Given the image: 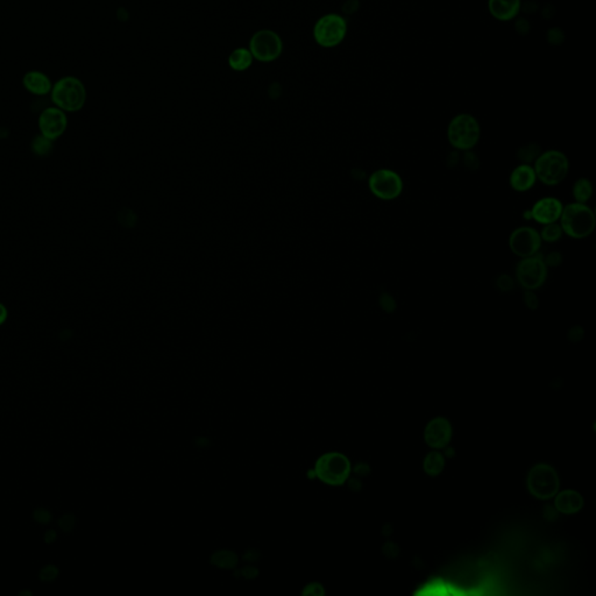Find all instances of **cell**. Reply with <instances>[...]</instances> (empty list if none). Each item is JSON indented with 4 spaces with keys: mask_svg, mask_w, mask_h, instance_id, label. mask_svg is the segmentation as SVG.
<instances>
[{
    "mask_svg": "<svg viewBox=\"0 0 596 596\" xmlns=\"http://www.w3.org/2000/svg\"><path fill=\"white\" fill-rule=\"evenodd\" d=\"M541 148L537 144H527L518 149L517 152V159L522 162L527 163L532 162L534 160H537L538 156L541 155Z\"/></svg>",
    "mask_w": 596,
    "mask_h": 596,
    "instance_id": "22",
    "label": "cell"
},
{
    "mask_svg": "<svg viewBox=\"0 0 596 596\" xmlns=\"http://www.w3.org/2000/svg\"><path fill=\"white\" fill-rule=\"evenodd\" d=\"M351 472V464L340 453H328L323 455L316 464V474L323 483L339 486L347 480Z\"/></svg>",
    "mask_w": 596,
    "mask_h": 596,
    "instance_id": "6",
    "label": "cell"
},
{
    "mask_svg": "<svg viewBox=\"0 0 596 596\" xmlns=\"http://www.w3.org/2000/svg\"><path fill=\"white\" fill-rule=\"evenodd\" d=\"M347 33V22L339 14H326L316 22L314 40L325 48H332L342 42Z\"/></svg>",
    "mask_w": 596,
    "mask_h": 596,
    "instance_id": "5",
    "label": "cell"
},
{
    "mask_svg": "<svg viewBox=\"0 0 596 596\" xmlns=\"http://www.w3.org/2000/svg\"><path fill=\"white\" fill-rule=\"evenodd\" d=\"M7 318H8V310H7V307H5L1 302H0V326L6 323Z\"/></svg>",
    "mask_w": 596,
    "mask_h": 596,
    "instance_id": "32",
    "label": "cell"
},
{
    "mask_svg": "<svg viewBox=\"0 0 596 596\" xmlns=\"http://www.w3.org/2000/svg\"><path fill=\"white\" fill-rule=\"evenodd\" d=\"M593 193V186L590 179H580L574 183L573 186V196L576 198V203H586L587 200H590Z\"/></svg>",
    "mask_w": 596,
    "mask_h": 596,
    "instance_id": "20",
    "label": "cell"
},
{
    "mask_svg": "<svg viewBox=\"0 0 596 596\" xmlns=\"http://www.w3.org/2000/svg\"><path fill=\"white\" fill-rule=\"evenodd\" d=\"M544 262L545 265H548V267H558V265H560L562 263V253H550V254L546 256V258H545Z\"/></svg>",
    "mask_w": 596,
    "mask_h": 596,
    "instance_id": "27",
    "label": "cell"
},
{
    "mask_svg": "<svg viewBox=\"0 0 596 596\" xmlns=\"http://www.w3.org/2000/svg\"><path fill=\"white\" fill-rule=\"evenodd\" d=\"M380 307H382V310L386 311L388 314H393L394 311L396 310V302L394 300L393 296H390L389 293H383L380 296Z\"/></svg>",
    "mask_w": 596,
    "mask_h": 596,
    "instance_id": "25",
    "label": "cell"
},
{
    "mask_svg": "<svg viewBox=\"0 0 596 596\" xmlns=\"http://www.w3.org/2000/svg\"><path fill=\"white\" fill-rule=\"evenodd\" d=\"M253 59L254 57L252 53L249 52V49L238 48L233 50L231 55L228 56V64L235 71H244L252 66Z\"/></svg>",
    "mask_w": 596,
    "mask_h": 596,
    "instance_id": "19",
    "label": "cell"
},
{
    "mask_svg": "<svg viewBox=\"0 0 596 596\" xmlns=\"http://www.w3.org/2000/svg\"><path fill=\"white\" fill-rule=\"evenodd\" d=\"M358 0H348L347 3L345 4L344 11L346 13H353L358 10Z\"/></svg>",
    "mask_w": 596,
    "mask_h": 596,
    "instance_id": "31",
    "label": "cell"
},
{
    "mask_svg": "<svg viewBox=\"0 0 596 596\" xmlns=\"http://www.w3.org/2000/svg\"><path fill=\"white\" fill-rule=\"evenodd\" d=\"M444 457L438 452H431L425 458L424 469L429 476H438L444 469Z\"/></svg>",
    "mask_w": 596,
    "mask_h": 596,
    "instance_id": "21",
    "label": "cell"
},
{
    "mask_svg": "<svg viewBox=\"0 0 596 596\" xmlns=\"http://www.w3.org/2000/svg\"><path fill=\"white\" fill-rule=\"evenodd\" d=\"M448 137L455 148L469 151L479 141V123L471 114H459L448 125Z\"/></svg>",
    "mask_w": 596,
    "mask_h": 596,
    "instance_id": "4",
    "label": "cell"
},
{
    "mask_svg": "<svg viewBox=\"0 0 596 596\" xmlns=\"http://www.w3.org/2000/svg\"><path fill=\"white\" fill-rule=\"evenodd\" d=\"M516 276L520 286L527 290L541 288L548 279V265L541 256L524 258L517 265Z\"/></svg>",
    "mask_w": 596,
    "mask_h": 596,
    "instance_id": "9",
    "label": "cell"
},
{
    "mask_svg": "<svg viewBox=\"0 0 596 596\" xmlns=\"http://www.w3.org/2000/svg\"><path fill=\"white\" fill-rule=\"evenodd\" d=\"M524 303L531 310H536L539 307L538 297L532 291H527V293H524Z\"/></svg>",
    "mask_w": 596,
    "mask_h": 596,
    "instance_id": "28",
    "label": "cell"
},
{
    "mask_svg": "<svg viewBox=\"0 0 596 596\" xmlns=\"http://www.w3.org/2000/svg\"><path fill=\"white\" fill-rule=\"evenodd\" d=\"M488 7L495 19L509 21L520 13V0H490Z\"/></svg>",
    "mask_w": 596,
    "mask_h": 596,
    "instance_id": "16",
    "label": "cell"
},
{
    "mask_svg": "<svg viewBox=\"0 0 596 596\" xmlns=\"http://www.w3.org/2000/svg\"><path fill=\"white\" fill-rule=\"evenodd\" d=\"M465 163L469 169L476 170V167L479 166V160L473 153H467L465 155Z\"/></svg>",
    "mask_w": 596,
    "mask_h": 596,
    "instance_id": "30",
    "label": "cell"
},
{
    "mask_svg": "<svg viewBox=\"0 0 596 596\" xmlns=\"http://www.w3.org/2000/svg\"><path fill=\"white\" fill-rule=\"evenodd\" d=\"M548 41L551 42L552 45H559L564 40V34H562V32L559 28L551 29V31L548 32Z\"/></svg>",
    "mask_w": 596,
    "mask_h": 596,
    "instance_id": "29",
    "label": "cell"
},
{
    "mask_svg": "<svg viewBox=\"0 0 596 596\" xmlns=\"http://www.w3.org/2000/svg\"><path fill=\"white\" fill-rule=\"evenodd\" d=\"M53 149V141L42 134H39L32 141V151L35 155L47 156Z\"/></svg>",
    "mask_w": 596,
    "mask_h": 596,
    "instance_id": "23",
    "label": "cell"
},
{
    "mask_svg": "<svg viewBox=\"0 0 596 596\" xmlns=\"http://www.w3.org/2000/svg\"><path fill=\"white\" fill-rule=\"evenodd\" d=\"M560 221L562 231L571 238H587L595 228V214L590 207L583 203L569 204L564 207Z\"/></svg>",
    "mask_w": 596,
    "mask_h": 596,
    "instance_id": "2",
    "label": "cell"
},
{
    "mask_svg": "<svg viewBox=\"0 0 596 596\" xmlns=\"http://www.w3.org/2000/svg\"><path fill=\"white\" fill-rule=\"evenodd\" d=\"M369 189L377 198L395 200L403 190V182L400 175L393 170L380 169L370 176Z\"/></svg>",
    "mask_w": 596,
    "mask_h": 596,
    "instance_id": "10",
    "label": "cell"
},
{
    "mask_svg": "<svg viewBox=\"0 0 596 596\" xmlns=\"http://www.w3.org/2000/svg\"><path fill=\"white\" fill-rule=\"evenodd\" d=\"M451 424L445 418H434L425 429V441L431 448H445L451 439Z\"/></svg>",
    "mask_w": 596,
    "mask_h": 596,
    "instance_id": "14",
    "label": "cell"
},
{
    "mask_svg": "<svg viewBox=\"0 0 596 596\" xmlns=\"http://www.w3.org/2000/svg\"><path fill=\"white\" fill-rule=\"evenodd\" d=\"M537 176L534 168L529 165H522L513 170L511 176V186L518 193H524L531 189L536 183Z\"/></svg>",
    "mask_w": 596,
    "mask_h": 596,
    "instance_id": "17",
    "label": "cell"
},
{
    "mask_svg": "<svg viewBox=\"0 0 596 596\" xmlns=\"http://www.w3.org/2000/svg\"><path fill=\"white\" fill-rule=\"evenodd\" d=\"M497 286L501 291L508 293V291H511L513 288V279H511V276L507 275V274L500 275L497 279Z\"/></svg>",
    "mask_w": 596,
    "mask_h": 596,
    "instance_id": "26",
    "label": "cell"
},
{
    "mask_svg": "<svg viewBox=\"0 0 596 596\" xmlns=\"http://www.w3.org/2000/svg\"><path fill=\"white\" fill-rule=\"evenodd\" d=\"M527 487L534 497L548 500L558 493L559 478L551 466L541 464L534 466L527 476Z\"/></svg>",
    "mask_w": 596,
    "mask_h": 596,
    "instance_id": "7",
    "label": "cell"
},
{
    "mask_svg": "<svg viewBox=\"0 0 596 596\" xmlns=\"http://www.w3.org/2000/svg\"><path fill=\"white\" fill-rule=\"evenodd\" d=\"M562 228L560 225L551 223V224L545 225V228L541 230V238L545 242H555L560 240L562 237Z\"/></svg>",
    "mask_w": 596,
    "mask_h": 596,
    "instance_id": "24",
    "label": "cell"
},
{
    "mask_svg": "<svg viewBox=\"0 0 596 596\" xmlns=\"http://www.w3.org/2000/svg\"><path fill=\"white\" fill-rule=\"evenodd\" d=\"M50 98L54 106L59 107L64 112H77L85 105V85L77 77H63L53 84Z\"/></svg>",
    "mask_w": 596,
    "mask_h": 596,
    "instance_id": "1",
    "label": "cell"
},
{
    "mask_svg": "<svg viewBox=\"0 0 596 596\" xmlns=\"http://www.w3.org/2000/svg\"><path fill=\"white\" fill-rule=\"evenodd\" d=\"M534 170L541 183L546 186H557L569 174V161L564 153L548 151L538 156Z\"/></svg>",
    "mask_w": 596,
    "mask_h": 596,
    "instance_id": "3",
    "label": "cell"
},
{
    "mask_svg": "<svg viewBox=\"0 0 596 596\" xmlns=\"http://www.w3.org/2000/svg\"><path fill=\"white\" fill-rule=\"evenodd\" d=\"M541 246V235L532 228H516L509 238V247L513 254L522 258L536 256Z\"/></svg>",
    "mask_w": 596,
    "mask_h": 596,
    "instance_id": "12",
    "label": "cell"
},
{
    "mask_svg": "<svg viewBox=\"0 0 596 596\" xmlns=\"http://www.w3.org/2000/svg\"><path fill=\"white\" fill-rule=\"evenodd\" d=\"M562 204L553 197H546L538 200L531 210V217L539 224H551L560 219L562 212Z\"/></svg>",
    "mask_w": 596,
    "mask_h": 596,
    "instance_id": "13",
    "label": "cell"
},
{
    "mask_svg": "<svg viewBox=\"0 0 596 596\" xmlns=\"http://www.w3.org/2000/svg\"><path fill=\"white\" fill-rule=\"evenodd\" d=\"M555 508L562 513H574L583 508V499L578 492L564 490L555 497Z\"/></svg>",
    "mask_w": 596,
    "mask_h": 596,
    "instance_id": "18",
    "label": "cell"
},
{
    "mask_svg": "<svg viewBox=\"0 0 596 596\" xmlns=\"http://www.w3.org/2000/svg\"><path fill=\"white\" fill-rule=\"evenodd\" d=\"M22 84L25 89L34 96L43 97L52 92V81L46 74L38 70L28 71L22 78Z\"/></svg>",
    "mask_w": 596,
    "mask_h": 596,
    "instance_id": "15",
    "label": "cell"
},
{
    "mask_svg": "<svg viewBox=\"0 0 596 596\" xmlns=\"http://www.w3.org/2000/svg\"><path fill=\"white\" fill-rule=\"evenodd\" d=\"M282 40L275 32L261 29L251 39L249 52L260 62H272L282 54Z\"/></svg>",
    "mask_w": 596,
    "mask_h": 596,
    "instance_id": "8",
    "label": "cell"
},
{
    "mask_svg": "<svg viewBox=\"0 0 596 596\" xmlns=\"http://www.w3.org/2000/svg\"><path fill=\"white\" fill-rule=\"evenodd\" d=\"M38 124L40 134L52 141H55L66 133L68 128L67 112L59 107H47L39 116Z\"/></svg>",
    "mask_w": 596,
    "mask_h": 596,
    "instance_id": "11",
    "label": "cell"
}]
</instances>
